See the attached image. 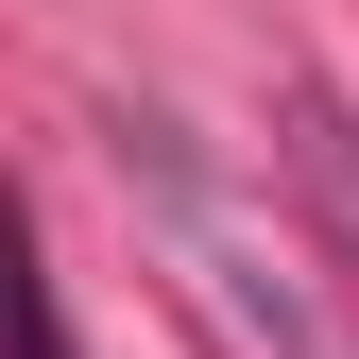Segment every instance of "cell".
I'll list each match as a JSON object with an SVG mask.
<instances>
[{
    "label": "cell",
    "instance_id": "1",
    "mask_svg": "<svg viewBox=\"0 0 359 359\" xmlns=\"http://www.w3.org/2000/svg\"><path fill=\"white\" fill-rule=\"evenodd\" d=\"M0 359H69V325H52V274H34V222H18V189H0Z\"/></svg>",
    "mask_w": 359,
    "mask_h": 359
}]
</instances>
